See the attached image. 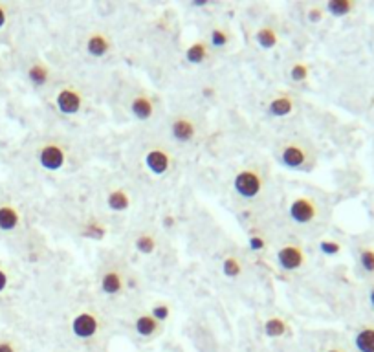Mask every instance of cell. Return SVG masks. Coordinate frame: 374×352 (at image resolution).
Here are the masks:
<instances>
[{
	"label": "cell",
	"instance_id": "cell-28",
	"mask_svg": "<svg viewBox=\"0 0 374 352\" xmlns=\"http://www.w3.org/2000/svg\"><path fill=\"white\" fill-rule=\"evenodd\" d=\"M149 314L153 315L158 323H164V321L169 319V315H171V306H169L167 303H158V305H154L153 308H151Z\"/></svg>",
	"mask_w": 374,
	"mask_h": 352
},
{
	"label": "cell",
	"instance_id": "cell-20",
	"mask_svg": "<svg viewBox=\"0 0 374 352\" xmlns=\"http://www.w3.org/2000/svg\"><path fill=\"white\" fill-rule=\"evenodd\" d=\"M255 41L263 50H272V48L277 46V42H279V33L277 30L272 26H263L255 33Z\"/></svg>",
	"mask_w": 374,
	"mask_h": 352
},
{
	"label": "cell",
	"instance_id": "cell-13",
	"mask_svg": "<svg viewBox=\"0 0 374 352\" xmlns=\"http://www.w3.org/2000/svg\"><path fill=\"white\" fill-rule=\"evenodd\" d=\"M295 109V101L292 95H277V98H274V100L270 101L268 105V111L272 116L275 118H286L290 116L292 112H294Z\"/></svg>",
	"mask_w": 374,
	"mask_h": 352
},
{
	"label": "cell",
	"instance_id": "cell-6",
	"mask_svg": "<svg viewBox=\"0 0 374 352\" xmlns=\"http://www.w3.org/2000/svg\"><path fill=\"white\" fill-rule=\"evenodd\" d=\"M39 165L46 171H59L66 163V149L61 143H44L37 151Z\"/></svg>",
	"mask_w": 374,
	"mask_h": 352
},
{
	"label": "cell",
	"instance_id": "cell-31",
	"mask_svg": "<svg viewBox=\"0 0 374 352\" xmlns=\"http://www.w3.org/2000/svg\"><path fill=\"white\" fill-rule=\"evenodd\" d=\"M248 246L253 252H261V250H264V246H266V241H264L263 235H252L248 239Z\"/></svg>",
	"mask_w": 374,
	"mask_h": 352
},
{
	"label": "cell",
	"instance_id": "cell-9",
	"mask_svg": "<svg viewBox=\"0 0 374 352\" xmlns=\"http://www.w3.org/2000/svg\"><path fill=\"white\" fill-rule=\"evenodd\" d=\"M171 136L178 143H191L196 138V121L189 116H176L171 121Z\"/></svg>",
	"mask_w": 374,
	"mask_h": 352
},
{
	"label": "cell",
	"instance_id": "cell-33",
	"mask_svg": "<svg viewBox=\"0 0 374 352\" xmlns=\"http://www.w3.org/2000/svg\"><path fill=\"white\" fill-rule=\"evenodd\" d=\"M8 284H10V277H8V274H6V270L0 266V294H2V292H6Z\"/></svg>",
	"mask_w": 374,
	"mask_h": 352
},
{
	"label": "cell",
	"instance_id": "cell-4",
	"mask_svg": "<svg viewBox=\"0 0 374 352\" xmlns=\"http://www.w3.org/2000/svg\"><path fill=\"white\" fill-rule=\"evenodd\" d=\"M72 334L77 340H92L100 334L101 331V319L100 315L92 311H83L75 315L72 323H70Z\"/></svg>",
	"mask_w": 374,
	"mask_h": 352
},
{
	"label": "cell",
	"instance_id": "cell-21",
	"mask_svg": "<svg viewBox=\"0 0 374 352\" xmlns=\"http://www.w3.org/2000/svg\"><path fill=\"white\" fill-rule=\"evenodd\" d=\"M288 332V323L279 315H272L264 321V334L268 337H283Z\"/></svg>",
	"mask_w": 374,
	"mask_h": 352
},
{
	"label": "cell",
	"instance_id": "cell-15",
	"mask_svg": "<svg viewBox=\"0 0 374 352\" xmlns=\"http://www.w3.org/2000/svg\"><path fill=\"white\" fill-rule=\"evenodd\" d=\"M209 57V42L207 41H195L191 42L187 50H185V59L191 64H202Z\"/></svg>",
	"mask_w": 374,
	"mask_h": 352
},
{
	"label": "cell",
	"instance_id": "cell-29",
	"mask_svg": "<svg viewBox=\"0 0 374 352\" xmlns=\"http://www.w3.org/2000/svg\"><path fill=\"white\" fill-rule=\"evenodd\" d=\"M319 250H321L325 255H337V253L342 252V246H339V242L336 241H321L319 242Z\"/></svg>",
	"mask_w": 374,
	"mask_h": 352
},
{
	"label": "cell",
	"instance_id": "cell-23",
	"mask_svg": "<svg viewBox=\"0 0 374 352\" xmlns=\"http://www.w3.org/2000/svg\"><path fill=\"white\" fill-rule=\"evenodd\" d=\"M354 6L356 4L350 2V0H333V2H327L325 11L333 17H345L354 10Z\"/></svg>",
	"mask_w": 374,
	"mask_h": 352
},
{
	"label": "cell",
	"instance_id": "cell-30",
	"mask_svg": "<svg viewBox=\"0 0 374 352\" xmlns=\"http://www.w3.org/2000/svg\"><path fill=\"white\" fill-rule=\"evenodd\" d=\"M306 17L310 22H321L323 17H325V8H319V6H310L308 11H306Z\"/></svg>",
	"mask_w": 374,
	"mask_h": 352
},
{
	"label": "cell",
	"instance_id": "cell-16",
	"mask_svg": "<svg viewBox=\"0 0 374 352\" xmlns=\"http://www.w3.org/2000/svg\"><path fill=\"white\" fill-rule=\"evenodd\" d=\"M106 205H109L112 211H116V213H123V211L131 207V195H129L125 189H122V187L112 189L111 193L106 195Z\"/></svg>",
	"mask_w": 374,
	"mask_h": 352
},
{
	"label": "cell",
	"instance_id": "cell-27",
	"mask_svg": "<svg viewBox=\"0 0 374 352\" xmlns=\"http://www.w3.org/2000/svg\"><path fill=\"white\" fill-rule=\"evenodd\" d=\"M359 264L365 272L374 274V248L367 246L359 250Z\"/></svg>",
	"mask_w": 374,
	"mask_h": 352
},
{
	"label": "cell",
	"instance_id": "cell-36",
	"mask_svg": "<svg viewBox=\"0 0 374 352\" xmlns=\"http://www.w3.org/2000/svg\"><path fill=\"white\" fill-rule=\"evenodd\" d=\"M325 352H345L343 349H337V347H333V349H327Z\"/></svg>",
	"mask_w": 374,
	"mask_h": 352
},
{
	"label": "cell",
	"instance_id": "cell-25",
	"mask_svg": "<svg viewBox=\"0 0 374 352\" xmlns=\"http://www.w3.org/2000/svg\"><path fill=\"white\" fill-rule=\"evenodd\" d=\"M308 74H310V68H308V64L303 63V61H295L290 66V79L294 83H303V81L308 77Z\"/></svg>",
	"mask_w": 374,
	"mask_h": 352
},
{
	"label": "cell",
	"instance_id": "cell-32",
	"mask_svg": "<svg viewBox=\"0 0 374 352\" xmlns=\"http://www.w3.org/2000/svg\"><path fill=\"white\" fill-rule=\"evenodd\" d=\"M0 352H19V347L13 340H0Z\"/></svg>",
	"mask_w": 374,
	"mask_h": 352
},
{
	"label": "cell",
	"instance_id": "cell-12",
	"mask_svg": "<svg viewBox=\"0 0 374 352\" xmlns=\"http://www.w3.org/2000/svg\"><path fill=\"white\" fill-rule=\"evenodd\" d=\"M123 284H125V279H123L122 272L116 268L106 270L105 274L101 275L100 279L101 292L105 295H111V297H114V295H118L122 292Z\"/></svg>",
	"mask_w": 374,
	"mask_h": 352
},
{
	"label": "cell",
	"instance_id": "cell-17",
	"mask_svg": "<svg viewBox=\"0 0 374 352\" xmlns=\"http://www.w3.org/2000/svg\"><path fill=\"white\" fill-rule=\"evenodd\" d=\"M354 347L358 352H374V326H362L354 336Z\"/></svg>",
	"mask_w": 374,
	"mask_h": 352
},
{
	"label": "cell",
	"instance_id": "cell-14",
	"mask_svg": "<svg viewBox=\"0 0 374 352\" xmlns=\"http://www.w3.org/2000/svg\"><path fill=\"white\" fill-rule=\"evenodd\" d=\"M21 222V213L15 205L2 204L0 205V230L2 232H13Z\"/></svg>",
	"mask_w": 374,
	"mask_h": 352
},
{
	"label": "cell",
	"instance_id": "cell-8",
	"mask_svg": "<svg viewBox=\"0 0 374 352\" xmlns=\"http://www.w3.org/2000/svg\"><path fill=\"white\" fill-rule=\"evenodd\" d=\"M279 162L288 169H303L310 162V151L299 142L286 143L285 147L281 149Z\"/></svg>",
	"mask_w": 374,
	"mask_h": 352
},
{
	"label": "cell",
	"instance_id": "cell-7",
	"mask_svg": "<svg viewBox=\"0 0 374 352\" xmlns=\"http://www.w3.org/2000/svg\"><path fill=\"white\" fill-rule=\"evenodd\" d=\"M277 266L285 272H297L306 264L305 250L297 244H286L275 255Z\"/></svg>",
	"mask_w": 374,
	"mask_h": 352
},
{
	"label": "cell",
	"instance_id": "cell-10",
	"mask_svg": "<svg viewBox=\"0 0 374 352\" xmlns=\"http://www.w3.org/2000/svg\"><path fill=\"white\" fill-rule=\"evenodd\" d=\"M131 114L138 121H149L154 116V100L147 92H138L129 103Z\"/></svg>",
	"mask_w": 374,
	"mask_h": 352
},
{
	"label": "cell",
	"instance_id": "cell-35",
	"mask_svg": "<svg viewBox=\"0 0 374 352\" xmlns=\"http://www.w3.org/2000/svg\"><path fill=\"white\" fill-rule=\"evenodd\" d=\"M369 303H371V306L374 308V288L369 292Z\"/></svg>",
	"mask_w": 374,
	"mask_h": 352
},
{
	"label": "cell",
	"instance_id": "cell-19",
	"mask_svg": "<svg viewBox=\"0 0 374 352\" xmlns=\"http://www.w3.org/2000/svg\"><path fill=\"white\" fill-rule=\"evenodd\" d=\"M26 75L33 86H44L48 83V79H50V68L46 66V63L35 61L33 64H30Z\"/></svg>",
	"mask_w": 374,
	"mask_h": 352
},
{
	"label": "cell",
	"instance_id": "cell-22",
	"mask_svg": "<svg viewBox=\"0 0 374 352\" xmlns=\"http://www.w3.org/2000/svg\"><path fill=\"white\" fill-rule=\"evenodd\" d=\"M134 246L142 255H151V253L156 252V248H158V241H156V237L153 233H142V235L136 237V242H134Z\"/></svg>",
	"mask_w": 374,
	"mask_h": 352
},
{
	"label": "cell",
	"instance_id": "cell-2",
	"mask_svg": "<svg viewBox=\"0 0 374 352\" xmlns=\"http://www.w3.org/2000/svg\"><path fill=\"white\" fill-rule=\"evenodd\" d=\"M319 215V205L310 195H297L288 204V219L297 226L312 224Z\"/></svg>",
	"mask_w": 374,
	"mask_h": 352
},
{
	"label": "cell",
	"instance_id": "cell-34",
	"mask_svg": "<svg viewBox=\"0 0 374 352\" xmlns=\"http://www.w3.org/2000/svg\"><path fill=\"white\" fill-rule=\"evenodd\" d=\"M6 22H8V8L4 4H0V30L6 26Z\"/></svg>",
	"mask_w": 374,
	"mask_h": 352
},
{
	"label": "cell",
	"instance_id": "cell-24",
	"mask_svg": "<svg viewBox=\"0 0 374 352\" xmlns=\"http://www.w3.org/2000/svg\"><path fill=\"white\" fill-rule=\"evenodd\" d=\"M222 272L230 279L239 277V275L243 274V261L237 255H227L224 259V263H222Z\"/></svg>",
	"mask_w": 374,
	"mask_h": 352
},
{
	"label": "cell",
	"instance_id": "cell-26",
	"mask_svg": "<svg viewBox=\"0 0 374 352\" xmlns=\"http://www.w3.org/2000/svg\"><path fill=\"white\" fill-rule=\"evenodd\" d=\"M227 42H230V33H227V30H224V28H215V30L211 32L209 46L224 48L227 46Z\"/></svg>",
	"mask_w": 374,
	"mask_h": 352
},
{
	"label": "cell",
	"instance_id": "cell-1",
	"mask_svg": "<svg viewBox=\"0 0 374 352\" xmlns=\"http://www.w3.org/2000/svg\"><path fill=\"white\" fill-rule=\"evenodd\" d=\"M264 189V176L255 165L243 167L233 178V191L241 198L253 200L257 198Z\"/></svg>",
	"mask_w": 374,
	"mask_h": 352
},
{
	"label": "cell",
	"instance_id": "cell-18",
	"mask_svg": "<svg viewBox=\"0 0 374 352\" xmlns=\"http://www.w3.org/2000/svg\"><path fill=\"white\" fill-rule=\"evenodd\" d=\"M160 325H162V323H158V321L154 319V317L151 314L138 315V319L134 321L136 332L142 337H153L154 334L158 332Z\"/></svg>",
	"mask_w": 374,
	"mask_h": 352
},
{
	"label": "cell",
	"instance_id": "cell-11",
	"mask_svg": "<svg viewBox=\"0 0 374 352\" xmlns=\"http://www.w3.org/2000/svg\"><path fill=\"white\" fill-rule=\"evenodd\" d=\"M84 50L90 57L101 59L112 50V41L105 32H92L84 41Z\"/></svg>",
	"mask_w": 374,
	"mask_h": 352
},
{
	"label": "cell",
	"instance_id": "cell-5",
	"mask_svg": "<svg viewBox=\"0 0 374 352\" xmlns=\"http://www.w3.org/2000/svg\"><path fill=\"white\" fill-rule=\"evenodd\" d=\"M83 92L77 86H72V84L63 86L55 95V106L63 116H75L83 109Z\"/></svg>",
	"mask_w": 374,
	"mask_h": 352
},
{
	"label": "cell",
	"instance_id": "cell-3",
	"mask_svg": "<svg viewBox=\"0 0 374 352\" xmlns=\"http://www.w3.org/2000/svg\"><path fill=\"white\" fill-rule=\"evenodd\" d=\"M143 163H145V167L149 169V173L154 174V176H165V174L173 169L174 158L165 147L154 145V147H149L147 151H145Z\"/></svg>",
	"mask_w": 374,
	"mask_h": 352
}]
</instances>
